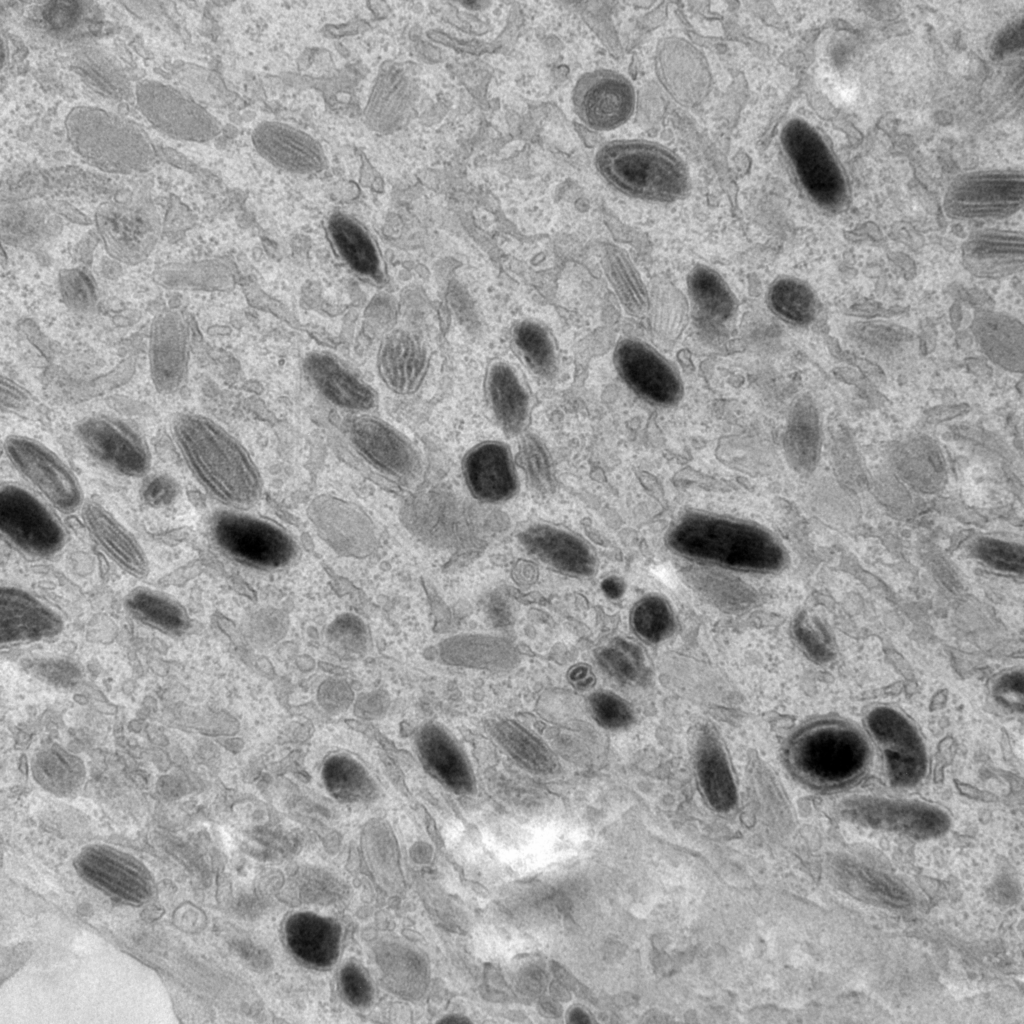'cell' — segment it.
Segmentation results:
<instances>
[{"instance_id": "obj_1", "label": "cell", "mask_w": 1024, "mask_h": 1024, "mask_svg": "<svg viewBox=\"0 0 1024 1024\" xmlns=\"http://www.w3.org/2000/svg\"><path fill=\"white\" fill-rule=\"evenodd\" d=\"M172 435L184 462L196 480L224 503L244 507L261 494L258 471L242 445L212 419L178 414Z\"/></svg>"}, {"instance_id": "obj_2", "label": "cell", "mask_w": 1024, "mask_h": 1024, "mask_svg": "<svg viewBox=\"0 0 1024 1024\" xmlns=\"http://www.w3.org/2000/svg\"><path fill=\"white\" fill-rule=\"evenodd\" d=\"M595 165L603 179L627 195L653 201H671L688 188L684 163L661 145L640 140L604 144Z\"/></svg>"}, {"instance_id": "obj_3", "label": "cell", "mask_w": 1024, "mask_h": 1024, "mask_svg": "<svg viewBox=\"0 0 1024 1024\" xmlns=\"http://www.w3.org/2000/svg\"><path fill=\"white\" fill-rule=\"evenodd\" d=\"M68 140L92 165L114 173L143 172L156 160L148 136L132 122L100 108L79 106L66 118Z\"/></svg>"}, {"instance_id": "obj_4", "label": "cell", "mask_w": 1024, "mask_h": 1024, "mask_svg": "<svg viewBox=\"0 0 1024 1024\" xmlns=\"http://www.w3.org/2000/svg\"><path fill=\"white\" fill-rule=\"evenodd\" d=\"M783 148L795 173L814 202L838 207L845 199L843 174L818 131L801 119H792L781 133Z\"/></svg>"}, {"instance_id": "obj_5", "label": "cell", "mask_w": 1024, "mask_h": 1024, "mask_svg": "<svg viewBox=\"0 0 1024 1024\" xmlns=\"http://www.w3.org/2000/svg\"><path fill=\"white\" fill-rule=\"evenodd\" d=\"M1023 204V176L1015 170L973 172L958 177L944 197V210L954 219H999Z\"/></svg>"}, {"instance_id": "obj_6", "label": "cell", "mask_w": 1024, "mask_h": 1024, "mask_svg": "<svg viewBox=\"0 0 1024 1024\" xmlns=\"http://www.w3.org/2000/svg\"><path fill=\"white\" fill-rule=\"evenodd\" d=\"M7 458L52 506L72 512L84 504L77 477L52 450L35 439L10 435L4 441Z\"/></svg>"}, {"instance_id": "obj_7", "label": "cell", "mask_w": 1024, "mask_h": 1024, "mask_svg": "<svg viewBox=\"0 0 1024 1024\" xmlns=\"http://www.w3.org/2000/svg\"><path fill=\"white\" fill-rule=\"evenodd\" d=\"M0 529L22 551L36 556L59 552L65 532L55 515L26 489L6 484L0 491Z\"/></svg>"}, {"instance_id": "obj_8", "label": "cell", "mask_w": 1024, "mask_h": 1024, "mask_svg": "<svg viewBox=\"0 0 1024 1024\" xmlns=\"http://www.w3.org/2000/svg\"><path fill=\"white\" fill-rule=\"evenodd\" d=\"M134 94L144 117L170 137L205 142L221 131L214 116L170 85L144 80L137 84Z\"/></svg>"}, {"instance_id": "obj_9", "label": "cell", "mask_w": 1024, "mask_h": 1024, "mask_svg": "<svg viewBox=\"0 0 1024 1024\" xmlns=\"http://www.w3.org/2000/svg\"><path fill=\"white\" fill-rule=\"evenodd\" d=\"M212 532L226 553L258 567H281L295 552L292 539L281 528L248 515L220 513L213 521Z\"/></svg>"}, {"instance_id": "obj_10", "label": "cell", "mask_w": 1024, "mask_h": 1024, "mask_svg": "<svg viewBox=\"0 0 1024 1024\" xmlns=\"http://www.w3.org/2000/svg\"><path fill=\"white\" fill-rule=\"evenodd\" d=\"M76 434L88 454L108 469L128 477L143 476L151 455L143 438L120 420L91 416L80 421Z\"/></svg>"}, {"instance_id": "obj_11", "label": "cell", "mask_w": 1024, "mask_h": 1024, "mask_svg": "<svg viewBox=\"0 0 1024 1024\" xmlns=\"http://www.w3.org/2000/svg\"><path fill=\"white\" fill-rule=\"evenodd\" d=\"M572 99L578 117L594 130L621 126L635 107V91L630 81L609 70L582 75L574 87Z\"/></svg>"}, {"instance_id": "obj_12", "label": "cell", "mask_w": 1024, "mask_h": 1024, "mask_svg": "<svg viewBox=\"0 0 1024 1024\" xmlns=\"http://www.w3.org/2000/svg\"><path fill=\"white\" fill-rule=\"evenodd\" d=\"M308 515L319 536L341 555L363 558L377 546L372 520L355 504L323 495L310 503Z\"/></svg>"}, {"instance_id": "obj_13", "label": "cell", "mask_w": 1024, "mask_h": 1024, "mask_svg": "<svg viewBox=\"0 0 1024 1024\" xmlns=\"http://www.w3.org/2000/svg\"><path fill=\"white\" fill-rule=\"evenodd\" d=\"M96 223L108 254L131 265L149 257L160 235V222L151 208L104 206Z\"/></svg>"}, {"instance_id": "obj_14", "label": "cell", "mask_w": 1024, "mask_h": 1024, "mask_svg": "<svg viewBox=\"0 0 1024 1024\" xmlns=\"http://www.w3.org/2000/svg\"><path fill=\"white\" fill-rule=\"evenodd\" d=\"M189 363V325L178 310H166L153 320L149 335L152 382L162 393L177 392L186 383Z\"/></svg>"}, {"instance_id": "obj_15", "label": "cell", "mask_w": 1024, "mask_h": 1024, "mask_svg": "<svg viewBox=\"0 0 1024 1024\" xmlns=\"http://www.w3.org/2000/svg\"><path fill=\"white\" fill-rule=\"evenodd\" d=\"M615 363L623 380L644 398L671 404L680 397L682 388L676 372L646 344L622 341L616 348Z\"/></svg>"}, {"instance_id": "obj_16", "label": "cell", "mask_w": 1024, "mask_h": 1024, "mask_svg": "<svg viewBox=\"0 0 1024 1024\" xmlns=\"http://www.w3.org/2000/svg\"><path fill=\"white\" fill-rule=\"evenodd\" d=\"M252 142L261 157L285 171L310 174L326 166L321 144L306 132L282 122L259 124L253 131Z\"/></svg>"}, {"instance_id": "obj_17", "label": "cell", "mask_w": 1024, "mask_h": 1024, "mask_svg": "<svg viewBox=\"0 0 1024 1024\" xmlns=\"http://www.w3.org/2000/svg\"><path fill=\"white\" fill-rule=\"evenodd\" d=\"M81 509L88 533L101 550L126 573L136 578L146 577L148 557L129 529L96 501L84 503Z\"/></svg>"}, {"instance_id": "obj_18", "label": "cell", "mask_w": 1024, "mask_h": 1024, "mask_svg": "<svg viewBox=\"0 0 1024 1024\" xmlns=\"http://www.w3.org/2000/svg\"><path fill=\"white\" fill-rule=\"evenodd\" d=\"M962 260L977 277L1008 276L1023 267V234L997 229L978 231L964 242Z\"/></svg>"}, {"instance_id": "obj_19", "label": "cell", "mask_w": 1024, "mask_h": 1024, "mask_svg": "<svg viewBox=\"0 0 1024 1024\" xmlns=\"http://www.w3.org/2000/svg\"><path fill=\"white\" fill-rule=\"evenodd\" d=\"M357 451L373 466L388 474L405 476L414 466V455L407 441L382 420L361 416L350 428Z\"/></svg>"}, {"instance_id": "obj_20", "label": "cell", "mask_w": 1024, "mask_h": 1024, "mask_svg": "<svg viewBox=\"0 0 1024 1024\" xmlns=\"http://www.w3.org/2000/svg\"><path fill=\"white\" fill-rule=\"evenodd\" d=\"M428 366L423 343L406 331H395L381 343L377 357L379 375L398 394L414 392L422 383Z\"/></svg>"}, {"instance_id": "obj_21", "label": "cell", "mask_w": 1024, "mask_h": 1024, "mask_svg": "<svg viewBox=\"0 0 1024 1024\" xmlns=\"http://www.w3.org/2000/svg\"><path fill=\"white\" fill-rule=\"evenodd\" d=\"M305 369L317 389L332 403L352 410H367L375 404L372 389L324 353L307 357Z\"/></svg>"}, {"instance_id": "obj_22", "label": "cell", "mask_w": 1024, "mask_h": 1024, "mask_svg": "<svg viewBox=\"0 0 1024 1024\" xmlns=\"http://www.w3.org/2000/svg\"><path fill=\"white\" fill-rule=\"evenodd\" d=\"M0 602L3 638L41 637L55 633L60 627L56 614L23 590L3 587Z\"/></svg>"}, {"instance_id": "obj_23", "label": "cell", "mask_w": 1024, "mask_h": 1024, "mask_svg": "<svg viewBox=\"0 0 1024 1024\" xmlns=\"http://www.w3.org/2000/svg\"><path fill=\"white\" fill-rule=\"evenodd\" d=\"M465 472L473 493L484 500H503L516 488L508 452L499 444H484L473 450L466 459Z\"/></svg>"}, {"instance_id": "obj_24", "label": "cell", "mask_w": 1024, "mask_h": 1024, "mask_svg": "<svg viewBox=\"0 0 1024 1024\" xmlns=\"http://www.w3.org/2000/svg\"><path fill=\"white\" fill-rule=\"evenodd\" d=\"M983 352L997 365L1013 371L1023 369V326L1008 315L996 312L978 314L972 324Z\"/></svg>"}, {"instance_id": "obj_25", "label": "cell", "mask_w": 1024, "mask_h": 1024, "mask_svg": "<svg viewBox=\"0 0 1024 1024\" xmlns=\"http://www.w3.org/2000/svg\"><path fill=\"white\" fill-rule=\"evenodd\" d=\"M524 546L537 557L564 572L589 574L593 559L577 537L557 528L536 526L521 535Z\"/></svg>"}, {"instance_id": "obj_26", "label": "cell", "mask_w": 1024, "mask_h": 1024, "mask_svg": "<svg viewBox=\"0 0 1024 1024\" xmlns=\"http://www.w3.org/2000/svg\"><path fill=\"white\" fill-rule=\"evenodd\" d=\"M291 950L313 965L331 964L338 953L339 929L331 920L308 913L292 916L286 926Z\"/></svg>"}, {"instance_id": "obj_27", "label": "cell", "mask_w": 1024, "mask_h": 1024, "mask_svg": "<svg viewBox=\"0 0 1024 1024\" xmlns=\"http://www.w3.org/2000/svg\"><path fill=\"white\" fill-rule=\"evenodd\" d=\"M328 234L342 259L356 273L370 278L380 275V257L369 232L356 219L335 213L328 220Z\"/></svg>"}, {"instance_id": "obj_28", "label": "cell", "mask_w": 1024, "mask_h": 1024, "mask_svg": "<svg viewBox=\"0 0 1024 1024\" xmlns=\"http://www.w3.org/2000/svg\"><path fill=\"white\" fill-rule=\"evenodd\" d=\"M406 101L407 83L403 74L394 67L383 68L364 108L366 125L378 133L391 132L403 118Z\"/></svg>"}, {"instance_id": "obj_29", "label": "cell", "mask_w": 1024, "mask_h": 1024, "mask_svg": "<svg viewBox=\"0 0 1024 1024\" xmlns=\"http://www.w3.org/2000/svg\"><path fill=\"white\" fill-rule=\"evenodd\" d=\"M445 662L465 667L504 669L517 661L514 648L491 636L470 635L447 639L442 645Z\"/></svg>"}, {"instance_id": "obj_30", "label": "cell", "mask_w": 1024, "mask_h": 1024, "mask_svg": "<svg viewBox=\"0 0 1024 1024\" xmlns=\"http://www.w3.org/2000/svg\"><path fill=\"white\" fill-rule=\"evenodd\" d=\"M423 755L433 774L457 793L473 787L470 767L450 736L438 727L430 728L423 738Z\"/></svg>"}, {"instance_id": "obj_31", "label": "cell", "mask_w": 1024, "mask_h": 1024, "mask_svg": "<svg viewBox=\"0 0 1024 1024\" xmlns=\"http://www.w3.org/2000/svg\"><path fill=\"white\" fill-rule=\"evenodd\" d=\"M59 227L56 216L37 203L13 204L2 210V238L11 245L33 248L55 235Z\"/></svg>"}, {"instance_id": "obj_32", "label": "cell", "mask_w": 1024, "mask_h": 1024, "mask_svg": "<svg viewBox=\"0 0 1024 1024\" xmlns=\"http://www.w3.org/2000/svg\"><path fill=\"white\" fill-rule=\"evenodd\" d=\"M488 393L499 422L509 431H518L527 418L528 396L509 365L498 363L492 367Z\"/></svg>"}, {"instance_id": "obj_33", "label": "cell", "mask_w": 1024, "mask_h": 1024, "mask_svg": "<svg viewBox=\"0 0 1024 1024\" xmlns=\"http://www.w3.org/2000/svg\"><path fill=\"white\" fill-rule=\"evenodd\" d=\"M697 772L701 788L709 803L719 811L731 809L736 802V789L724 752L708 738L698 751Z\"/></svg>"}, {"instance_id": "obj_34", "label": "cell", "mask_w": 1024, "mask_h": 1024, "mask_svg": "<svg viewBox=\"0 0 1024 1024\" xmlns=\"http://www.w3.org/2000/svg\"><path fill=\"white\" fill-rule=\"evenodd\" d=\"M690 297L700 312L709 320L722 322L734 309V299L724 280L709 268H696L689 276Z\"/></svg>"}, {"instance_id": "obj_35", "label": "cell", "mask_w": 1024, "mask_h": 1024, "mask_svg": "<svg viewBox=\"0 0 1024 1024\" xmlns=\"http://www.w3.org/2000/svg\"><path fill=\"white\" fill-rule=\"evenodd\" d=\"M126 603L135 616L161 629L178 630L187 623L186 613L176 601L149 588L135 589Z\"/></svg>"}, {"instance_id": "obj_36", "label": "cell", "mask_w": 1024, "mask_h": 1024, "mask_svg": "<svg viewBox=\"0 0 1024 1024\" xmlns=\"http://www.w3.org/2000/svg\"><path fill=\"white\" fill-rule=\"evenodd\" d=\"M501 745L524 767L537 773L551 772L555 761L549 750L533 735L513 722L496 726Z\"/></svg>"}, {"instance_id": "obj_37", "label": "cell", "mask_w": 1024, "mask_h": 1024, "mask_svg": "<svg viewBox=\"0 0 1024 1024\" xmlns=\"http://www.w3.org/2000/svg\"><path fill=\"white\" fill-rule=\"evenodd\" d=\"M769 302L780 317L794 324H807L816 313V300L812 290L803 282L792 278H783L773 284Z\"/></svg>"}, {"instance_id": "obj_38", "label": "cell", "mask_w": 1024, "mask_h": 1024, "mask_svg": "<svg viewBox=\"0 0 1024 1024\" xmlns=\"http://www.w3.org/2000/svg\"><path fill=\"white\" fill-rule=\"evenodd\" d=\"M608 278L620 300L633 313L643 312L647 297L635 270L619 251H608L605 258Z\"/></svg>"}, {"instance_id": "obj_39", "label": "cell", "mask_w": 1024, "mask_h": 1024, "mask_svg": "<svg viewBox=\"0 0 1024 1024\" xmlns=\"http://www.w3.org/2000/svg\"><path fill=\"white\" fill-rule=\"evenodd\" d=\"M514 341L520 353L536 372H549L555 363L552 340L539 324L524 321L514 330Z\"/></svg>"}, {"instance_id": "obj_40", "label": "cell", "mask_w": 1024, "mask_h": 1024, "mask_svg": "<svg viewBox=\"0 0 1024 1024\" xmlns=\"http://www.w3.org/2000/svg\"><path fill=\"white\" fill-rule=\"evenodd\" d=\"M88 3L52 1L41 10V22L56 37H68L82 30Z\"/></svg>"}, {"instance_id": "obj_41", "label": "cell", "mask_w": 1024, "mask_h": 1024, "mask_svg": "<svg viewBox=\"0 0 1024 1024\" xmlns=\"http://www.w3.org/2000/svg\"><path fill=\"white\" fill-rule=\"evenodd\" d=\"M633 626L641 638L656 643L670 634L673 621L667 606L659 600L651 599L636 608Z\"/></svg>"}, {"instance_id": "obj_42", "label": "cell", "mask_w": 1024, "mask_h": 1024, "mask_svg": "<svg viewBox=\"0 0 1024 1024\" xmlns=\"http://www.w3.org/2000/svg\"><path fill=\"white\" fill-rule=\"evenodd\" d=\"M60 294L72 310L88 312L96 303V291L91 277L82 269H63L59 273Z\"/></svg>"}, {"instance_id": "obj_43", "label": "cell", "mask_w": 1024, "mask_h": 1024, "mask_svg": "<svg viewBox=\"0 0 1024 1024\" xmlns=\"http://www.w3.org/2000/svg\"><path fill=\"white\" fill-rule=\"evenodd\" d=\"M599 662L610 674L622 680H636L644 670L639 649L623 641L603 649L599 653Z\"/></svg>"}, {"instance_id": "obj_44", "label": "cell", "mask_w": 1024, "mask_h": 1024, "mask_svg": "<svg viewBox=\"0 0 1024 1024\" xmlns=\"http://www.w3.org/2000/svg\"><path fill=\"white\" fill-rule=\"evenodd\" d=\"M976 551L983 561L996 569L1023 572L1024 550L1020 545L984 538L977 543Z\"/></svg>"}, {"instance_id": "obj_45", "label": "cell", "mask_w": 1024, "mask_h": 1024, "mask_svg": "<svg viewBox=\"0 0 1024 1024\" xmlns=\"http://www.w3.org/2000/svg\"><path fill=\"white\" fill-rule=\"evenodd\" d=\"M595 720L603 727L619 729L632 721V712L627 703L609 692H598L590 698Z\"/></svg>"}, {"instance_id": "obj_46", "label": "cell", "mask_w": 1024, "mask_h": 1024, "mask_svg": "<svg viewBox=\"0 0 1024 1024\" xmlns=\"http://www.w3.org/2000/svg\"><path fill=\"white\" fill-rule=\"evenodd\" d=\"M856 869L855 871L848 868V872H845L854 877L853 880H849L850 883H856L857 890L864 893L866 897L879 898L880 901L884 898H890L893 903H896L893 898L897 896L903 897V893L896 891V886L892 885L891 881L886 878L883 879L878 875L872 874L870 871L865 869Z\"/></svg>"}, {"instance_id": "obj_47", "label": "cell", "mask_w": 1024, "mask_h": 1024, "mask_svg": "<svg viewBox=\"0 0 1024 1024\" xmlns=\"http://www.w3.org/2000/svg\"><path fill=\"white\" fill-rule=\"evenodd\" d=\"M522 462L532 481L541 488L546 487L550 478L546 457L541 447L534 442L524 444Z\"/></svg>"}, {"instance_id": "obj_48", "label": "cell", "mask_w": 1024, "mask_h": 1024, "mask_svg": "<svg viewBox=\"0 0 1024 1024\" xmlns=\"http://www.w3.org/2000/svg\"><path fill=\"white\" fill-rule=\"evenodd\" d=\"M341 982L346 997L355 1005H364L370 1000L369 983L356 966L347 965L343 969Z\"/></svg>"}, {"instance_id": "obj_49", "label": "cell", "mask_w": 1024, "mask_h": 1024, "mask_svg": "<svg viewBox=\"0 0 1024 1024\" xmlns=\"http://www.w3.org/2000/svg\"><path fill=\"white\" fill-rule=\"evenodd\" d=\"M177 495V485L173 479L165 475H158L146 482L142 496L152 506H166L170 504Z\"/></svg>"}, {"instance_id": "obj_50", "label": "cell", "mask_w": 1024, "mask_h": 1024, "mask_svg": "<svg viewBox=\"0 0 1024 1024\" xmlns=\"http://www.w3.org/2000/svg\"><path fill=\"white\" fill-rule=\"evenodd\" d=\"M2 389L7 390V393L2 391L3 405L17 408L18 405L27 400V397L24 395L23 391L16 389V387L10 382H7L6 385L5 382L2 381Z\"/></svg>"}, {"instance_id": "obj_51", "label": "cell", "mask_w": 1024, "mask_h": 1024, "mask_svg": "<svg viewBox=\"0 0 1024 1024\" xmlns=\"http://www.w3.org/2000/svg\"><path fill=\"white\" fill-rule=\"evenodd\" d=\"M603 589L610 597H617L621 593L619 584L614 580H606L603 583Z\"/></svg>"}]
</instances>
